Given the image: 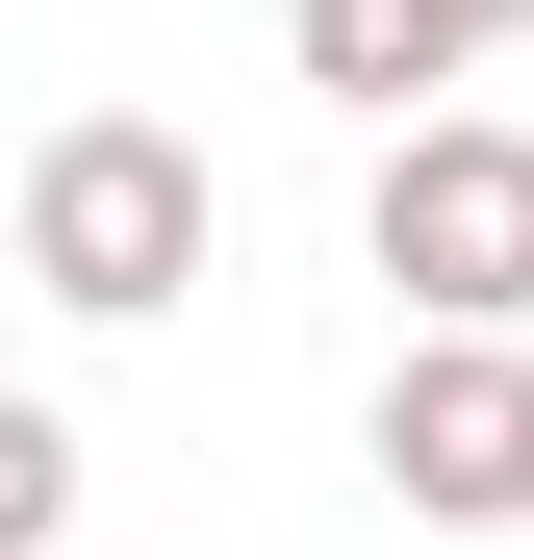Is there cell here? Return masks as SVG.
<instances>
[{"instance_id":"obj_4","label":"cell","mask_w":534,"mask_h":560,"mask_svg":"<svg viewBox=\"0 0 534 560\" xmlns=\"http://www.w3.org/2000/svg\"><path fill=\"white\" fill-rule=\"evenodd\" d=\"M281 51L331 77V103H382V128L432 103V77H459V51H432V26H407V0H281Z\"/></svg>"},{"instance_id":"obj_3","label":"cell","mask_w":534,"mask_h":560,"mask_svg":"<svg viewBox=\"0 0 534 560\" xmlns=\"http://www.w3.org/2000/svg\"><path fill=\"white\" fill-rule=\"evenodd\" d=\"M382 485L432 535H534V357L509 331H432L407 383H382Z\"/></svg>"},{"instance_id":"obj_1","label":"cell","mask_w":534,"mask_h":560,"mask_svg":"<svg viewBox=\"0 0 534 560\" xmlns=\"http://www.w3.org/2000/svg\"><path fill=\"white\" fill-rule=\"evenodd\" d=\"M204 255H229V178L204 153H178V128H51L26 153V280H51V306L76 331H153V306H204Z\"/></svg>"},{"instance_id":"obj_2","label":"cell","mask_w":534,"mask_h":560,"mask_svg":"<svg viewBox=\"0 0 534 560\" xmlns=\"http://www.w3.org/2000/svg\"><path fill=\"white\" fill-rule=\"evenodd\" d=\"M382 280L432 331H534V128H484V103H407L382 128Z\"/></svg>"},{"instance_id":"obj_6","label":"cell","mask_w":534,"mask_h":560,"mask_svg":"<svg viewBox=\"0 0 534 560\" xmlns=\"http://www.w3.org/2000/svg\"><path fill=\"white\" fill-rule=\"evenodd\" d=\"M407 26H432V51H509V26H534V0H407Z\"/></svg>"},{"instance_id":"obj_5","label":"cell","mask_w":534,"mask_h":560,"mask_svg":"<svg viewBox=\"0 0 534 560\" xmlns=\"http://www.w3.org/2000/svg\"><path fill=\"white\" fill-rule=\"evenodd\" d=\"M51 510H76V408L0 383V560H51Z\"/></svg>"}]
</instances>
